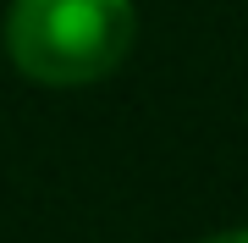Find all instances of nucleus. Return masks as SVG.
Segmentation results:
<instances>
[{
  "label": "nucleus",
  "instance_id": "obj_1",
  "mask_svg": "<svg viewBox=\"0 0 248 243\" xmlns=\"http://www.w3.org/2000/svg\"><path fill=\"white\" fill-rule=\"evenodd\" d=\"M138 39L133 0H11L6 55L39 89H83L110 78Z\"/></svg>",
  "mask_w": 248,
  "mask_h": 243
},
{
  "label": "nucleus",
  "instance_id": "obj_2",
  "mask_svg": "<svg viewBox=\"0 0 248 243\" xmlns=\"http://www.w3.org/2000/svg\"><path fill=\"white\" fill-rule=\"evenodd\" d=\"M204 243H248V227H232V232H215V238H204Z\"/></svg>",
  "mask_w": 248,
  "mask_h": 243
}]
</instances>
